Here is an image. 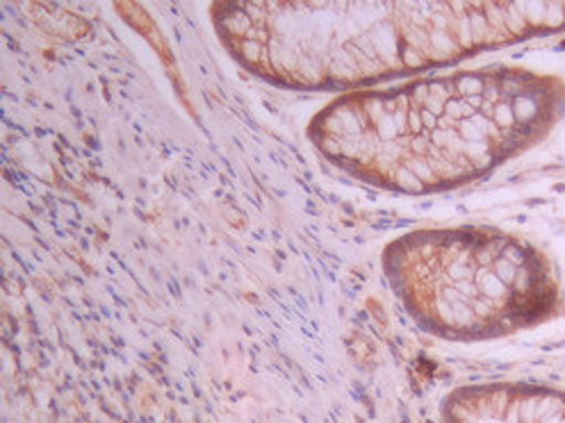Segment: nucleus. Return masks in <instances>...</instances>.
<instances>
[{
	"instance_id": "1",
	"label": "nucleus",
	"mask_w": 565,
	"mask_h": 423,
	"mask_svg": "<svg viewBox=\"0 0 565 423\" xmlns=\"http://www.w3.org/2000/svg\"><path fill=\"white\" fill-rule=\"evenodd\" d=\"M565 112V83L524 66H481L351 91L308 137L353 178L397 194L463 187L532 149Z\"/></svg>"
},
{
	"instance_id": "2",
	"label": "nucleus",
	"mask_w": 565,
	"mask_h": 423,
	"mask_svg": "<svg viewBox=\"0 0 565 423\" xmlns=\"http://www.w3.org/2000/svg\"><path fill=\"white\" fill-rule=\"evenodd\" d=\"M210 17L231 57L271 85L299 91H361L381 80L563 32L565 0H231L212 6Z\"/></svg>"
},
{
	"instance_id": "3",
	"label": "nucleus",
	"mask_w": 565,
	"mask_h": 423,
	"mask_svg": "<svg viewBox=\"0 0 565 423\" xmlns=\"http://www.w3.org/2000/svg\"><path fill=\"white\" fill-rule=\"evenodd\" d=\"M383 273L413 322L436 337L481 341L541 326L563 310L543 251L494 228H422L385 246Z\"/></svg>"
},
{
	"instance_id": "4",
	"label": "nucleus",
	"mask_w": 565,
	"mask_h": 423,
	"mask_svg": "<svg viewBox=\"0 0 565 423\" xmlns=\"http://www.w3.org/2000/svg\"><path fill=\"white\" fill-rule=\"evenodd\" d=\"M443 423H565V394L532 384L463 387L443 403Z\"/></svg>"
}]
</instances>
